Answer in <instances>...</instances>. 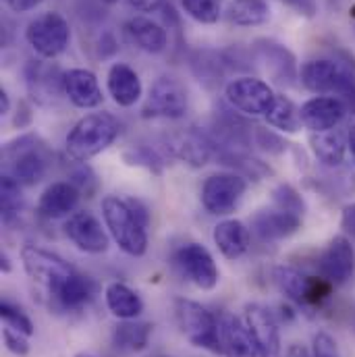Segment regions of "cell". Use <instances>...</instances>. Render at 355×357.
<instances>
[{"label": "cell", "instance_id": "obj_23", "mask_svg": "<svg viewBox=\"0 0 355 357\" xmlns=\"http://www.w3.org/2000/svg\"><path fill=\"white\" fill-rule=\"evenodd\" d=\"M127 33H129L131 42L139 50H144L148 54H160L169 46L167 29L160 23H156V21H152L148 17H133V19H129L127 21Z\"/></svg>", "mask_w": 355, "mask_h": 357}, {"label": "cell", "instance_id": "obj_22", "mask_svg": "<svg viewBox=\"0 0 355 357\" xmlns=\"http://www.w3.org/2000/svg\"><path fill=\"white\" fill-rule=\"evenodd\" d=\"M214 245L227 260H239L250 250V229L235 218L222 220L212 233Z\"/></svg>", "mask_w": 355, "mask_h": 357}, {"label": "cell", "instance_id": "obj_47", "mask_svg": "<svg viewBox=\"0 0 355 357\" xmlns=\"http://www.w3.org/2000/svg\"><path fill=\"white\" fill-rule=\"evenodd\" d=\"M0 268H2V272H10V260H8L6 254L0 256Z\"/></svg>", "mask_w": 355, "mask_h": 357}, {"label": "cell", "instance_id": "obj_38", "mask_svg": "<svg viewBox=\"0 0 355 357\" xmlns=\"http://www.w3.org/2000/svg\"><path fill=\"white\" fill-rule=\"evenodd\" d=\"M256 144H258L262 150L272 152V154H280V152H285V148H287V144H285L278 135L270 133L266 129H256Z\"/></svg>", "mask_w": 355, "mask_h": 357}, {"label": "cell", "instance_id": "obj_9", "mask_svg": "<svg viewBox=\"0 0 355 357\" xmlns=\"http://www.w3.org/2000/svg\"><path fill=\"white\" fill-rule=\"evenodd\" d=\"M248 191V181L239 173H216L202 185V206L214 216L231 214Z\"/></svg>", "mask_w": 355, "mask_h": 357}, {"label": "cell", "instance_id": "obj_13", "mask_svg": "<svg viewBox=\"0 0 355 357\" xmlns=\"http://www.w3.org/2000/svg\"><path fill=\"white\" fill-rule=\"evenodd\" d=\"M243 322L254 339L258 357H282L278 322L268 307L260 305V303H248Z\"/></svg>", "mask_w": 355, "mask_h": 357}, {"label": "cell", "instance_id": "obj_27", "mask_svg": "<svg viewBox=\"0 0 355 357\" xmlns=\"http://www.w3.org/2000/svg\"><path fill=\"white\" fill-rule=\"evenodd\" d=\"M312 150L314 156L324 165V167H341L345 160V152H347V137L339 131H320L314 133L312 139Z\"/></svg>", "mask_w": 355, "mask_h": 357}, {"label": "cell", "instance_id": "obj_45", "mask_svg": "<svg viewBox=\"0 0 355 357\" xmlns=\"http://www.w3.org/2000/svg\"><path fill=\"white\" fill-rule=\"evenodd\" d=\"M8 110H10L8 93H6V89H0V114H8Z\"/></svg>", "mask_w": 355, "mask_h": 357}, {"label": "cell", "instance_id": "obj_25", "mask_svg": "<svg viewBox=\"0 0 355 357\" xmlns=\"http://www.w3.org/2000/svg\"><path fill=\"white\" fill-rule=\"evenodd\" d=\"M104 299L110 314L119 320H135L144 312L142 297L125 282H110L104 289Z\"/></svg>", "mask_w": 355, "mask_h": 357}, {"label": "cell", "instance_id": "obj_11", "mask_svg": "<svg viewBox=\"0 0 355 357\" xmlns=\"http://www.w3.org/2000/svg\"><path fill=\"white\" fill-rule=\"evenodd\" d=\"M173 260H175L179 272L202 291H212L220 280V272H218L212 254L199 243L183 245L181 250L175 252Z\"/></svg>", "mask_w": 355, "mask_h": 357}, {"label": "cell", "instance_id": "obj_33", "mask_svg": "<svg viewBox=\"0 0 355 357\" xmlns=\"http://www.w3.org/2000/svg\"><path fill=\"white\" fill-rule=\"evenodd\" d=\"M183 10L197 23L212 25L220 19L222 0H181Z\"/></svg>", "mask_w": 355, "mask_h": 357}, {"label": "cell", "instance_id": "obj_28", "mask_svg": "<svg viewBox=\"0 0 355 357\" xmlns=\"http://www.w3.org/2000/svg\"><path fill=\"white\" fill-rule=\"evenodd\" d=\"M152 335V324L150 322H139V320H121L112 333V345L119 351L135 354L146 349L148 341Z\"/></svg>", "mask_w": 355, "mask_h": 357}, {"label": "cell", "instance_id": "obj_32", "mask_svg": "<svg viewBox=\"0 0 355 357\" xmlns=\"http://www.w3.org/2000/svg\"><path fill=\"white\" fill-rule=\"evenodd\" d=\"M23 204V195H21V183L10 175H2L0 178V210H2V220L10 222Z\"/></svg>", "mask_w": 355, "mask_h": 357}, {"label": "cell", "instance_id": "obj_39", "mask_svg": "<svg viewBox=\"0 0 355 357\" xmlns=\"http://www.w3.org/2000/svg\"><path fill=\"white\" fill-rule=\"evenodd\" d=\"M131 165H139V167H146L150 171H160V156L154 152V150H148V148H139L133 152V158H131Z\"/></svg>", "mask_w": 355, "mask_h": 357}, {"label": "cell", "instance_id": "obj_16", "mask_svg": "<svg viewBox=\"0 0 355 357\" xmlns=\"http://www.w3.org/2000/svg\"><path fill=\"white\" fill-rule=\"evenodd\" d=\"M347 114V104L335 96H316L299 108L301 125L312 133L335 129Z\"/></svg>", "mask_w": 355, "mask_h": 357}, {"label": "cell", "instance_id": "obj_6", "mask_svg": "<svg viewBox=\"0 0 355 357\" xmlns=\"http://www.w3.org/2000/svg\"><path fill=\"white\" fill-rule=\"evenodd\" d=\"M272 278L278 291L301 307H316L333 293L328 280L322 276H310L293 266H276L272 270Z\"/></svg>", "mask_w": 355, "mask_h": 357}, {"label": "cell", "instance_id": "obj_20", "mask_svg": "<svg viewBox=\"0 0 355 357\" xmlns=\"http://www.w3.org/2000/svg\"><path fill=\"white\" fill-rule=\"evenodd\" d=\"M63 91L77 108H96L102 104V89L96 75L88 69H71L63 73Z\"/></svg>", "mask_w": 355, "mask_h": 357}, {"label": "cell", "instance_id": "obj_30", "mask_svg": "<svg viewBox=\"0 0 355 357\" xmlns=\"http://www.w3.org/2000/svg\"><path fill=\"white\" fill-rule=\"evenodd\" d=\"M227 19L239 27H256L270 19L266 0H233L227 8Z\"/></svg>", "mask_w": 355, "mask_h": 357}, {"label": "cell", "instance_id": "obj_18", "mask_svg": "<svg viewBox=\"0 0 355 357\" xmlns=\"http://www.w3.org/2000/svg\"><path fill=\"white\" fill-rule=\"evenodd\" d=\"M218 331H220V347L225 357H258V349L254 345V339L237 316L222 314L218 318Z\"/></svg>", "mask_w": 355, "mask_h": 357}, {"label": "cell", "instance_id": "obj_42", "mask_svg": "<svg viewBox=\"0 0 355 357\" xmlns=\"http://www.w3.org/2000/svg\"><path fill=\"white\" fill-rule=\"evenodd\" d=\"M341 229L355 239V204H349V206L343 208V214H341Z\"/></svg>", "mask_w": 355, "mask_h": 357}, {"label": "cell", "instance_id": "obj_17", "mask_svg": "<svg viewBox=\"0 0 355 357\" xmlns=\"http://www.w3.org/2000/svg\"><path fill=\"white\" fill-rule=\"evenodd\" d=\"M80 189L69 183V181H59L52 183L44 189V193L40 195L38 202V212L48 218V220H56V218H65L71 216L80 204Z\"/></svg>", "mask_w": 355, "mask_h": 357}, {"label": "cell", "instance_id": "obj_24", "mask_svg": "<svg viewBox=\"0 0 355 357\" xmlns=\"http://www.w3.org/2000/svg\"><path fill=\"white\" fill-rule=\"evenodd\" d=\"M258 54L266 63L268 73L280 84V86H293L297 79V67H295V56L280 44L274 42H260Z\"/></svg>", "mask_w": 355, "mask_h": 357}, {"label": "cell", "instance_id": "obj_12", "mask_svg": "<svg viewBox=\"0 0 355 357\" xmlns=\"http://www.w3.org/2000/svg\"><path fill=\"white\" fill-rule=\"evenodd\" d=\"M189 108V96L177 77H160L150 89L144 106V116L152 119H181Z\"/></svg>", "mask_w": 355, "mask_h": 357}, {"label": "cell", "instance_id": "obj_3", "mask_svg": "<svg viewBox=\"0 0 355 357\" xmlns=\"http://www.w3.org/2000/svg\"><path fill=\"white\" fill-rule=\"evenodd\" d=\"M2 160L6 167L4 175L17 178L21 185H36L48 171L50 154L40 137L21 135L2 148Z\"/></svg>", "mask_w": 355, "mask_h": 357}, {"label": "cell", "instance_id": "obj_15", "mask_svg": "<svg viewBox=\"0 0 355 357\" xmlns=\"http://www.w3.org/2000/svg\"><path fill=\"white\" fill-rule=\"evenodd\" d=\"M65 235L69 241L86 254H104L110 245V237L102 222L91 212H73L65 222Z\"/></svg>", "mask_w": 355, "mask_h": 357}, {"label": "cell", "instance_id": "obj_46", "mask_svg": "<svg viewBox=\"0 0 355 357\" xmlns=\"http://www.w3.org/2000/svg\"><path fill=\"white\" fill-rule=\"evenodd\" d=\"M347 150H349V154H352V158H354L355 162V125L347 133Z\"/></svg>", "mask_w": 355, "mask_h": 357}, {"label": "cell", "instance_id": "obj_31", "mask_svg": "<svg viewBox=\"0 0 355 357\" xmlns=\"http://www.w3.org/2000/svg\"><path fill=\"white\" fill-rule=\"evenodd\" d=\"M266 121L270 127L285 131V133H297L301 127V116L299 108L285 96H276L270 112L266 114Z\"/></svg>", "mask_w": 355, "mask_h": 357}, {"label": "cell", "instance_id": "obj_48", "mask_svg": "<svg viewBox=\"0 0 355 357\" xmlns=\"http://www.w3.org/2000/svg\"><path fill=\"white\" fill-rule=\"evenodd\" d=\"M75 357H93V356H89V354H77Z\"/></svg>", "mask_w": 355, "mask_h": 357}, {"label": "cell", "instance_id": "obj_5", "mask_svg": "<svg viewBox=\"0 0 355 357\" xmlns=\"http://www.w3.org/2000/svg\"><path fill=\"white\" fill-rule=\"evenodd\" d=\"M175 316L181 333L193 347L206 349L210 354H222L218 318L212 312H208L202 303L191 299H177Z\"/></svg>", "mask_w": 355, "mask_h": 357}, {"label": "cell", "instance_id": "obj_2", "mask_svg": "<svg viewBox=\"0 0 355 357\" xmlns=\"http://www.w3.org/2000/svg\"><path fill=\"white\" fill-rule=\"evenodd\" d=\"M121 133V121L110 112H91L75 123L69 131L65 148L71 160L88 162L102 154Z\"/></svg>", "mask_w": 355, "mask_h": 357}, {"label": "cell", "instance_id": "obj_26", "mask_svg": "<svg viewBox=\"0 0 355 357\" xmlns=\"http://www.w3.org/2000/svg\"><path fill=\"white\" fill-rule=\"evenodd\" d=\"M98 291V284L89 278L80 274L77 270L65 280V284L59 289V293L54 295V299L59 301V305L63 310H82L86 307L89 301L93 299Z\"/></svg>", "mask_w": 355, "mask_h": 357}, {"label": "cell", "instance_id": "obj_35", "mask_svg": "<svg viewBox=\"0 0 355 357\" xmlns=\"http://www.w3.org/2000/svg\"><path fill=\"white\" fill-rule=\"evenodd\" d=\"M0 318H2V322H4V326H10V328L23 333V335H27V337H31L33 331H36V328H33V322L29 320V316H27L21 307L13 305V303H8V301H2V303H0Z\"/></svg>", "mask_w": 355, "mask_h": 357}, {"label": "cell", "instance_id": "obj_44", "mask_svg": "<svg viewBox=\"0 0 355 357\" xmlns=\"http://www.w3.org/2000/svg\"><path fill=\"white\" fill-rule=\"evenodd\" d=\"M285 357H312V354L303 347V345H299V343H293V345H289V349H287V354Z\"/></svg>", "mask_w": 355, "mask_h": 357}, {"label": "cell", "instance_id": "obj_1", "mask_svg": "<svg viewBox=\"0 0 355 357\" xmlns=\"http://www.w3.org/2000/svg\"><path fill=\"white\" fill-rule=\"evenodd\" d=\"M104 225L114 239V243L133 258H139L148 250V212L133 199H121L116 195H106L102 199Z\"/></svg>", "mask_w": 355, "mask_h": 357}, {"label": "cell", "instance_id": "obj_21", "mask_svg": "<svg viewBox=\"0 0 355 357\" xmlns=\"http://www.w3.org/2000/svg\"><path fill=\"white\" fill-rule=\"evenodd\" d=\"M106 88H108V93L112 96L114 104H119L123 108L135 106L144 93L139 75L125 63H116L110 67L108 77H106Z\"/></svg>", "mask_w": 355, "mask_h": 357}, {"label": "cell", "instance_id": "obj_7", "mask_svg": "<svg viewBox=\"0 0 355 357\" xmlns=\"http://www.w3.org/2000/svg\"><path fill=\"white\" fill-rule=\"evenodd\" d=\"M25 40L42 59H56L67 50L71 42V27L61 13L48 10L29 21Z\"/></svg>", "mask_w": 355, "mask_h": 357}, {"label": "cell", "instance_id": "obj_19", "mask_svg": "<svg viewBox=\"0 0 355 357\" xmlns=\"http://www.w3.org/2000/svg\"><path fill=\"white\" fill-rule=\"evenodd\" d=\"M252 229L262 241H280L295 235L301 229V216L278 208L262 210L254 216Z\"/></svg>", "mask_w": 355, "mask_h": 357}, {"label": "cell", "instance_id": "obj_14", "mask_svg": "<svg viewBox=\"0 0 355 357\" xmlns=\"http://www.w3.org/2000/svg\"><path fill=\"white\" fill-rule=\"evenodd\" d=\"M355 272V250L343 235L331 239L326 250L318 258V274L333 287L345 284Z\"/></svg>", "mask_w": 355, "mask_h": 357}, {"label": "cell", "instance_id": "obj_8", "mask_svg": "<svg viewBox=\"0 0 355 357\" xmlns=\"http://www.w3.org/2000/svg\"><path fill=\"white\" fill-rule=\"evenodd\" d=\"M21 262H23L27 276L36 284L44 287L52 297L59 293V289L65 284V280L75 272V268L69 262H65L61 256L46 252L42 248H36V245H25L21 250Z\"/></svg>", "mask_w": 355, "mask_h": 357}, {"label": "cell", "instance_id": "obj_4", "mask_svg": "<svg viewBox=\"0 0 355 357\" xmlns=\"http://www.w3.org/2000/svg\"><path fill=\"white\" fill-rule=\"evenodd\" d=\"M299 79L303 88L314 93H337L347 104V108L355 110V73L349 67H343L337 61L318 59L301 67Z\"/></svg>", "mask_w": 355, "mask_h": 357}, {"label": "cell", "instance_id": "obj_29", "mask_svg": "<svg viewBox=\"0 0 355 357\" xmlns=\"http://www.w3.org/2000/svg\"><path fill=\"white\" fill-rule=\"evenodd\" d=\"M216 142L206 137L204 133H189L185 135L177 146H175V154L181 160H185L191 167H204L216 152Z\"/></svg>", "mask_w": 355, "mask_h": 357}, {"label": "cell", "instance_id": "obj_40", "mask_svg": "<svg viewBox=\"0 0 355 357\" xmlns=\"http://www.w3.org/2000/svg\"><path fill=\"white\" fill-rule=\"evenodd\" d=\"M289 8H293L297 15H301V17H308V19H312V17H316V13H318V2L316 0H282Z\"/></svg>", "mask_w": 355, "mask_h": 357}, {"label": "cell", "instance_id": "obj_36", "mask_svg": "<svg viewBox=\"0 0 355 357\" xmlns=\"http://www.w3.org/2000/svg\"><path fill=\"white\" fill-rule=\"evenodd\" d=\"M2 339H4V345H6V349L10 354H15V356L19 357L29 354V337L27 335H23V333L15 331L10 326H4L2 328Z\"/></svg>", "mask_w": 355, "mask_h": 357}, {"label": "cell", "instance_id": "obj_37", "mask_svg": "<svg viewBox=\"0 0 355 357\" xmlns=\"http://www.w3.org/2000/svg\"><path fill=\"white\" fill-rule=\"evenodd\" d=\"M312 357H341V351L328 333H316L312 343Z\"/></svg>", "mask_w": 355, "mask_h": 357}, {"label": "cell", "instance_id": "obj_10", "mask_svg": "<svg viewBox=\"0 0 355 357\" xmlns=\"http://www.w3.org/2000/svg\"><path fill=\"white\" fill-rule=\"evenodd\" d=\"M225 96L235 110L248 116H266L276 100V93L266 82L256 77H237L229 82Z\"/></svg>", "mask_w": 355, "mask_h": 357}, {"label": "cell", "instance_id": "obj_34", "mask_svg": "<svg viewBox=\"0 0 355 357\" xmlns=\"http://www.w3.org/2000/svg\"><path fill=\"white\" fill-rule=\"evenodd\" d=\"M272 202H274V208L278 210H285V212H293V214H299L303 216L305 212V202L303 197L299 195V191L289 185V183H280L274 187L272 191Z\"/></svg>", "mask_w": 355, "mask_h": 357}, {"label": "cell", "instance_id": "obj_43", "mask_svg": "<svg viewBox=\"0 0 355 357\" xmlns=\"http://www.w3.org/2000/svg\"><path fill=\"white\" fill-rule=\"evenodd\" d=\"M4 4L13 10V13H29L36 6L42 4V0H4Z\"/></svg>", "mask_w": 355, "mask_h": 357}, {"label": "cell", "instance_id": "obj_41", "mask_svg": "<svg viewBox=\"0 0 355 357\" xmlns=\"http://www.w3.org/2000/svg\"><path fill=\"white\" fill-rule=\"evenodd\" d=\"M127 4L139 13H156L167 4V0H127Z\"/></svg>", "mask_w": 355, "mask_h": 357}]
</instances>
